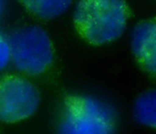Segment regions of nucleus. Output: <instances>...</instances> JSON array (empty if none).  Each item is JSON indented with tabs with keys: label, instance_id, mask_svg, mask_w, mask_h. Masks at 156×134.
Listing matches in <instances>:
<instances>
[{
	"label": "nucleus",
	"instance_id": "nucleus-1",
	"mask_svg": "<svg viewBox=\"0 0 156 134\" xmlns=\"http://www.w3.org/2000/svg\"><path fill=\"white\" fill-rule=\"evenodd\" d=\"M129 15L126 0H79L73 21L78 33L87 42L102 45L122 36Z\"/></svg>",
	"mask_w": 156,
	"mask_h": 134
},
{
	"label": "nucleus",
	"instance_id": "nucleus-2",
	"mask_svg": "<svg viewBox=\"0 0 156 134\" xmlns=\"http://www.w3.org/2000/svg\"><path fill=\"white\" fill-rule=\"evenodd\" d=\"M117 115L107 102L88 95L66 97L58 134H116Z\"/></svg>",
	"mask_w": 156,
	"mask_h": 134
},
{
	"label": "nucleus",
	"instance_id": "nucleus-3",
	"mask_svg": "<svg viewBox=\"0 0 156 134\" xmlns=\"http://www.w3.org/2000/svg\"><path fill=\"white\" fill-rule=\"evenodd\" d=\"M11 61L21 72L31 76L44 74L54 59L50 36L37 25H29L15 30L9 37Z\"/></svg>",
	"mask_w": 156,
	"mask_h": 134
},
{
	"label": "nucleus",
	"instance_id": "nucleus-4",
	"mask_svg": "<svg viewBox=\"0 0 156 134\" xmlns=\"http://www.w3.org/2000/svg\"><path fill=\"white\" fill-rule=\"evenodd\" d=\"M39 91L24 77L7 75L0 78V121L21 122L31 117L40 104Z\"/></svg>",
	"mask_w": 156,
	"mask_h": 134
},
{
	"label": "nucleus",
	"instance_id": "nucleus-5",
	"mask_svg": "<svg viewBox=\"0 0 156 134\" xmlns=\"http://www.w3.org/2000/svg\"><path fill=\"white\" fill-rule=\"evenodd\" d=\"M130 44L141 66L156 76V18L141 21L133 27Z\"/></svg>",
	"mask_w": 156,
	"mask_h": 134
},
{
	"label": "nucleus",
	"instance_id": "nucleus-6",
	"mask_svg": "<svg viewBox=\"0 0 156 134\" xmlns=\"http://www.w3.org/2000/svg\"><path fill=\"white\" fill-rule=\"evenodd\" d=\"M133 115L138 123L156 129V89L147 90L138 96L133 107Z\"/></svg>",
	"mask_w": 156,
	"mask_h": 134
},
{
	"label": "nucleus",
	"instance_id": "nucleus-7",
	"mask_svg": "<svg viewBox=\"0 0 156 134\" xmlns=\"http://www.w3.org/2000/svg\"><path fill=\"white\" fill-rule=\"evenodd\" d=\"M33 15L43 19L57 18L69 9L73 0H19Z\"/></svg>",
	"mask_w": 156,
	"mask_h": 134
},
{
	"label": "nucleus",
	"instance_id": "nucleus-8",
	"mask_svg": "<svg viewBox=\"0 0 156 134\" xmlns=\"http://www.w3.org/2000/svg\"><path fill=\"white\" fill-rule=\"evenodd\" d=\"M11 61V51L9 40L0 33V71L4 69Z\"/></svg>",
	"mask_w": 156,
	"mask_h": 134
},
{
	"label": "nucleus",
	"instance_id": "nucleus-9",
	"mask_svg": "<svg viewBox=\"0 0 156 134\" xmlns=\"http://www.w3.org/2000/svg\"><path fill=\"white\" fill-rule=\"evenodd\" d=\"M2 0H0V14L2 12Z\"/></svg>",
	"mask_w": 156,
	"mask_h": 134
}]
</instances>
